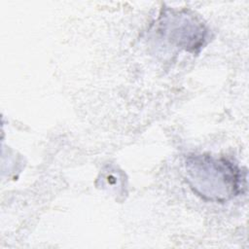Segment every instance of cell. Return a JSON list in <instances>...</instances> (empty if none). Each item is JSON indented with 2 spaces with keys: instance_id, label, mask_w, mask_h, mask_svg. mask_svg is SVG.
Here are the masks:
<instances>
[{
  "instance_id": "6da1fadb",
  "label": "cell",
  "mask_w": 249,
  "mask_h": 249,
  "mask_svg": "<svg viewBox=\"0 0 249 249\" xmlns=\"http://www.w3.org/2000/svg\"><path fill=\"white\" fill-rule=\"evenodd\" d=\"M186 167L191 188L206 199L222 201L239 191V170L226 160L196 156L189 158Z\"/></svg>"
}]
</instances>
